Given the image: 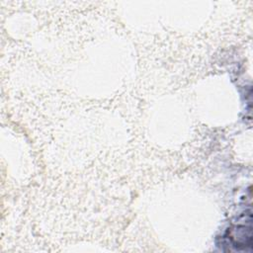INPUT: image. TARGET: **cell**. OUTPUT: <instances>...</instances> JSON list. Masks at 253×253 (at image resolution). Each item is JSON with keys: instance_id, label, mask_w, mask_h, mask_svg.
Masks as SVG:
<instances>
[{"instance_id": "6da1fadb", "label": "cell", "mask_w": 253, "mask_h": 253, "mask_svg": "<svg viewBox=\"0 0 253 253\" xmlns=\"http://www.w3.org/2000/svg\"><path fill=\"white\" fill-rule=\"evenodd\" d=\"M236 249H246L251 247L252 234L250 226H235L228 231L227 237Z\"/></svg>"}]
</instances>
